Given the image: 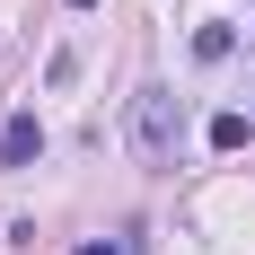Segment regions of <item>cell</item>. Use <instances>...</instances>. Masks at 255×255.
<instances>
[{
    "label": "cell",
    "mask_w": 255,
    "mask_h": 255,
    "mask_svg": "<svg viewBox=\"0 0 255 255\" xmlns=\"http://www.w3.org/2000/svg\"><path fill=\"white\" fill-rule=\"evenodd\" d=\"M176 132H185V115H176V88H141L132 97V150H141V167H176Z\"/></svg>",
    "instance_id": "1"
},
{
    "label": "cell",
    "mask_w": 255,
    "mask_h": 255,
    "mask_svg": "<svg viewBox=\"0 0 255 255\" xmlns=\"http://www.w3.org/2000/svg\"><path fill=\"white\" fill-rule=\"evenodd\" d=\"M79 255H124V247H115V238H97V247H79Z\"/></svg>",
    "instance_id": "5"
},
{
    "label": "cell",
    "mask_w": 255,
    "mask_h": 255,
    "mask_svg": "<svg viewBox=\"0 0 255 255\" xmlns=\"http://www.w3.org/2000/svg\"><path fill=\"white\" fill-rule=\"evenodd\" d=\"M71 9H97V0H71Z\"/></svg>",
    "instance_id": "6"
},
{
    "label": "cell",
    "mask_w": 255,
    "mask_h": 255,
    "mask_svg": "<svg viewBox=\"0 0 255 255\" xmlns=\"http://www.w3.org/2000/svg\"><path fill=\"white\" fill-rule=\"evenodd\" d=\"M35 158H44V124L35 115H9L0 124V167H35Z\"/></svg>",
    "instance_id": "2"
},
{
    "label": "cell",
    "mask_w": 255,
    "mask_h": 255,
    "mask_svg": "<svg viewBox=\"0 0 255 255\" xmlns=\"http://www.w3.org/2000/svg\"><path fill=\"white\" fill-rule=\"evenodd\" d=\"M229 44H238V35H229L220 18H211V26H194V62H229Z\"/></svg>",
    "instance_id": "3"
},
{
    "label": "cell",
    "mask_w": 255,
    "mask_h": 255,
    "mask_svg": "<svg viewBox=\"0 0 255 255\" xmlns=\"http://www.w3.org/2000/svg\"><path fill=\"white\" fill-rule=\"evenodd\" d=\"M211 150H247V115H211Z\"/></svg>",
    "instance_id": "4"
}]
</instances>
